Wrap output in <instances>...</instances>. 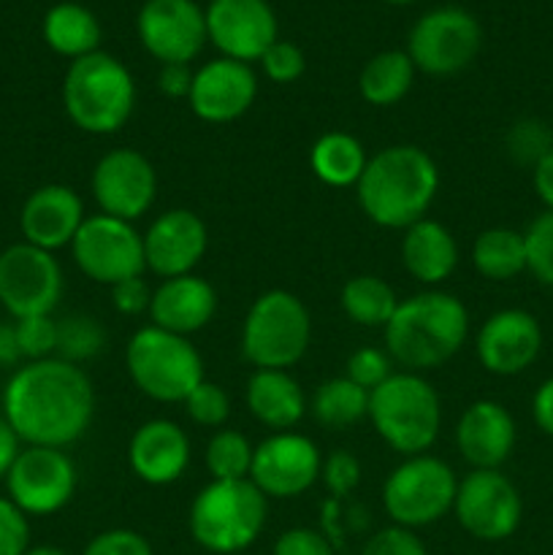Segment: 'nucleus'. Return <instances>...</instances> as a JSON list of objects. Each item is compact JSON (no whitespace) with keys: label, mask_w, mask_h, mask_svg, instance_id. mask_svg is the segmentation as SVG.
<instances>
[{"label":"nucleus","mask_w":553,"mask_h":555,"mask_svg":"<svg viewBox=\"0 0 553 555\" xmlns=\"http://www.w3.org/2000/svg\"><path fill=\"white\" fill-rule=\"evenodd\" d=\"M204 14L206 36L220 57L258 63L280 38V22L269 0H211Z\"/></svg>","instance_id":"obj_18"},{"label":"nucleus","mask_w":553,"mask_h":555,"mask_svg":"<svg viewBox=\"0 0 553 555\" xmlns=\"http://www.w3.org/2000/svg\"><path fill=\"white\" fill-rule=\"evenodd\" d=\"M312 318L291 291H266L242 323V352L255 369H291L307 356Z\"/></svg>","instance_id":"obj_8"},{"label":"nucleus","mask_w":553,"mask_h":555,"mask_svg":"<svg viewBox=\"0 0 553 555\" xmlns=\"http://www.w3.org/2000/svg\"><path fill=\"white\" fill-rule=\"evenodd\" d=\"M85 201L68 184H43L25 198L20 211L22 242L47 253L70 247L85 222Z\"/></svg>","instance_id":"obj_22"},{"label":"nucleus","mask_w":553,"mask_h":555,"mask_svg":"<svg viewBox=\"0 0 553 555\" xmlns=\"http://www.w3.org/2000/svg\"><path fill=\"white\" fill-rule=\"evenodd\" d=\"M271 555H334V547L320 531L301 526V529H287L285 534H280Z\"/></svg>","instance_id":"obj_46"},{"label":"nucleus","mask_w":553,"mask_h":555,"mask_svg":"<svg viewBox=\"0 0 553 555\" xmlns=\"http://www.w3.org/2000/svg\"><path fill=\"white\" fill-rule=\"evenodd\" d=\"M401 263L421 285H442L459 266V244L442 222L423 217L401 236Z\"/></svg>","instance_id":"obj_27"},{"label":"nucleus","mask_w":553,"mask_h":555,"mask_svg":"<svg viewBox=\"0 0 553 555\" xmlns=\"http://www.w3.org/2000/svg\"><path fill=\"white\" fill-rule=\"evenodd\" d=\"M0 412L22 444L65 450L79 442L95 415V390L81 366L60 358L14 369L0 396Z\"/></svg>","instance_id":"obj_1"},{"label":"nucleus","mask_w":553,"mask_h":555,"mask_svg":"<svg viewBox=\"0 0 553 555\" xmlns=\"http://www.w3.org/2000/svg\"><path fill=\"white\" fill-rule=\"evenodd\" d=\"M258 63L263 68L266 79H271L274 85H291V81L301 79L304 70H307V57H304L301 49L291 41H282V38H276L266 49Z\"/></svg>","instance_id":"obj_40"},{"label":"nucleus","mask_w":553,"mask_h":555,"mask_svg":"<svg viewBox=\"0 0 553 555\" xmlns=\"http://www.w3.org/2000/svg\"><path fill=\"white\" fill-rule=\"evenodd\" d=\"M480 47V22L461 5H439L412 25L404 52L421 74L455 76L475 63Z\"/></svg>","instance_id":"obj_10"},{"label":"nucleus","mask_w":553,"mask_h":555,"mask_svg":"<svg viewBox=\"0 0 553 555\" xmlns=\"http://www.w3.org/2000/svg\"><path fill=\"white\" fill-rule=\"evenodd\" d=\"M369 421L388 448L423 455L442 428V401L434 385L415 372H394L369 393Z\"/></svg>","instance_id":"obj_5"},{"label":"nucleus","mask_w":553,"mask_h":555,"mask_svg":"<svg viewBox=\"0 0 553 555\" xmlns=\"http://www.w3.org/2000/svg\"><path fill=\"white\" fill-rule=\"evenodd\" d=\"M217 312V291L211 282H206L198 274L173 276L163 280L152 291L150 318L152 325L171 334L190 336L198 334L201 328L211 323Z\"/></svg>","instance_id":"obj_25"},{"label":"nucleus","mask_w":553,"mask_h":555,"mask_svg":"<svg viewBox=\"0 0 553 555\" xmlns=\"http://www.w3.org/2000/svg\"><path fill=\"white\" fill-rule=\"evenodd\" d=\"M247 410L271 431H291L307 415V396L285 369H255L244 388Z\"/></svg>","instance_id":"obj_26"},{"label":"nucleus","mask_w":553,"mask_h":555,"mask_svg":"<svg viewBox=\"0 0 553 555\" xmlns=\"http://www.w3.org/2000/svg\"><path fill=\"white\" fill-rule=\"evenodd\" d=\"M439 190V168L426 150L394 144L369 157L356 184L363 215L380 228L407 231L432 209Z\"/></svg>","instance_id":"obj_2"},{"label":"nucleus","mask_w":553,"mask_h":555,"mask_svg":"<svg viewBox=\"0 0 553 555\" xmlns=\"http://www.w3.org/2000/svg\"><path fill=\"white\" fill-rule=\"evenodd\" d=\"M366 163V146L345 130L323 133L309 150V168L329 188H356Z\"/></svg>","instance_id":"obj_29"},{"label":"nucleus","mask_w":553,"mask_h":555,"mask_svg":"<svg viewBox=\"0 0 553 555\" xmlns=\"http://www.w3.org/2000/svg\"><path fill=\"white\" fill-rule=\"evenodd\" d=\"M63 106L70 122L85 133H117L136 108L133 74L101 49L74 60L63 79Z\"/></svg>","instance_id":"obj_4"},{"label":"nucleus","mask_w":553,"mask_h":555,"mask_svg":"<svg viewBox=\"0 0 553 555\" xmlns=\"http://www.w3.org/2000/svg\"><path fill=\"white\" fill-rule=\"evenodd\" d=\"M515 442V417L499 401H475L455 423V448L472 469H499L513 455Z\"/></svg>","instance_id":"obj_23"},{"label":"nucleus","mask_w":553,"mask_h":555,"mask_svg":"<svg viewBox=\"0 0 553 555\" xmlns=\"http://www.w3.org/2000/svg\"><path fill=\"white\" fill-rule=\"evenodd\" d=\"M390 363L394 361H390L388 352L377 350V347H361V350L352 352L350 361H347L345 377H350L352 383L361 385L363 390H369V393H372L377 385H383L385 379L394 374Z\"/></svg>","instance_id":"obj_41"},{"label":"nucleus","mask_w":553,"mask_h":555,"mask_svg":"<svg viewBox=\"0 0 553 555\" xmlns=\"http://www.w3.org/2000/svg\"><path fill=\"white\" fill-rule=\"evenodd\" d=\"M255 98H258V76L253 65L217 57L193 70L188 101L195 117L204 122H233L253 108Z\"/></svg>","instance_id":"obj_19"},{"label":"nucleus","mask_w":553,"mask_h":555,"mask_svg":"<svg viewBox=\"0 0 553 555\" xmlns=\"http://www.w3.org/2000/svg\"><path fill=\"white\" fill-rule=\"evenodd\" d=\"M320 477L334 496H350L361 482V461L350 450H334L329 459H323Z\"/></svg>","instance_id":"obj_43"},{"label":"nucleus","mask_w":553,"mask_h":555,"mask_svg":"<svg viewBox=\"0 0 553 555\" xmlns=\"http://www.w3.org/2000/svg\"><path fill=\"white\" fill-rule=\"evenodd\" d=\"M531 184H535L537 198L545 204L548 211H553V150L531 168Z\"/></svg>","instance_id":"obj_51"},{"label":"nucleus","mask_w":553,"mask_h":555,"mask_svg":"<svg viewBox=\"0 0 553 555\" xmlns=\"http://www.w3.org/2000/svg\"><path fill=\"white\" fill-rule=\"evenodd\" d=\"M27 551L30 518L9 496H0V555H25Z\"/></svg>","instance_id":"obj_42"},{"label":"nucleus","mask_w":553,"mask_h":555,"mask_svg":"<svg viewBox=\"0 0 553 555\" xmlns=\"http://www.w3.org/2000/svg\"><path fill=\"white\" fill-rule=\"evenodd\" d=\"M25 555H70V553L60 551V547H54V545H38V547H30Z\"/></svg>","instance_id":"obj_53"},{"label":"nucleus","mask_w":553,"mask_h":555,"mask_svg":"<svg viewBox=\"0 0 553 555\" xmlns=\"http://www.w3.org/2000/svg\"><path fill=\"white\" fill-rule=\"evenodd\" d=\"M531 417L545 437H553V377H548L537 388L535 399H531Z\"/></svg>","instance_id":"obj_49"},{"label":"nucleus","mask_w":553,"mask_h":555,"mask_svg":"<svg viewBox=\"0 0 553 555\" xmlns=\"http://www.w3.org/2000/svg\"><path fill=\"white\" fill-rule=\"evenodd\" d=\"M20 453H22V439L16 437L11 423L5 421L3 412H0V480H5V475H9V469L14 466L16 455Z\"/></svg>","instance_id":"obj_50"},{"label":"nucleus","mask_w":553,"mask_h":555,"mask_svg":"<svg viewBox=\"0 0 553 555\" xmlns=\"http://www.w3.org/2000/svg\"><path fill=\"white\" fill-rule=\"evenodd\" d=\"M144 238L146 269L160 280L193 274L209 247L206 222L190 209H168L150 222Z\"/></svg>","instance_id":"obj_21"},{"label":"nucleus","mask_w":553,"mask_h":555,"mask_svg":"<svg viewBox=\"0 0 553 555\" xmlns=\"http://www.w3.org/2000/svg\"><path fill=\"white\" fill-rule=\"evenodd\" d=\"M309 412L325 428H347L369 415V390L350 377H331L314 390Z\"/></svg>","instance_id":"obj_33"},{"label":"nucleus","mask_w":553,"mask_h":555,"mask_svg":"<svg viewBox=\"0 0 553 555\" xmlns=\"http://www.w3.org/2000/svg\"><path fill=\"white\" fill-rule=\"evenodd\" d=\"M507 150L518 163H529L531 168L553 150V133L540 119H520L510 128Z\"/></svg>","instance_id":"obj_39"},{"label":"nucleus","mask_w":553,"mask_h":555,"mask_svg":"<svg viewBox=\"0 0 553 555\" xmlns=\"http://www.w3.org/2000/svg\"><path fill=\"white\" fill-rule=\"evenodd\" d=\"M190 85H193V70L190 65H160V74H157V90L166 98H188Z\"/></svg>","instance_id":"obj_48"},{"label":"nucleus","mask_w":553,"mask_h":555,"mask_svg":"<svg viewBox=\"0 0 553 555\" xmlns=\"http://www.w3.org/2000/svg\"><path fill=\"white\" fill-rule=\"evenodd\" d=\"M112 301L119 314H125V318H136V314L150 312L152 291L144 282V276H133V280H125L112 287Z\"/></svg>","instance_id":"obj_47"},{"label":"nucleus","mask_w":553,"mask_h":555,"mask_svg":"<svg viewBox=\"0 0 553 555\" xmlns=\"http://www.w3.org/2000/svg\"><path fill=\"white\" fill-rule=\"evenodd\" d=\"M342 312L363 328H385L394 318L399 298L394 287L374 274H358L345 282L339 293Z\"/></svg>","instance_id":"obj_32"},{"label":"nucleus","mask_w":553,"mask_h":555,"mask_svg":"<svg viewBox=\"0 0 553 555\" xmlns=\"http://www.w3.org/2000/svg\"><path fill=\"white\" fill-rule=\"evenodd\" d=\"M470 336V312L453 293L426 291L399 301L385 325V350L407 372H432L461 352Z\"/></svg>","instance_id":"obj_3"},{"label":"nucleus","mask_w":553,"mask_h":555,"mask_svg":"<svg viewBox=\"0 0 553 555\" xmlns=\"http://www.w3.org/2000/svg\"><path fill=\"white\" fill-rule=\"evenodd\" d=\"M453 515L461 529L480 542H504L518 531L524 499L499 469H472L455 488Z\"/></svg>","instance_id":"obj_12"},{"label":"nucleus","mask_w":553,"mask_h":555,"mask_svg":"<svg viewBox=\"0 0 553 555\" xmlns=\"http://www.w3.org/2000/svg\"><path fill=\"white\" fill-rule=\"evenodd\" d=\"M475 350L480 366L497 377L524 374L540 358V320L526 309H499L477 331Z\"/></svg>","instance_id":"obj_20"},{"label":"nucleus","mask_w":553,"mask_h":555,"mask_svg":"<svg viewBox=\"0 0 553 555\" xmlns=\"http://www.w3.org/2000/svg\"><path fill=\"white\" fill-rule=\"evenodd\" d=\"M22 361L20 345H16V331L14 325L0 323V369L16 366Z\"/></svg>","instance_id":"obj_52"},{"label":"nucleus","mask_w":553,"mask_h":555,"mask_svg":"<svg viewBox=\"0 0 553 555\" xmlns=\"http://www.w3.org/2000/svg\"><path fill=\"white\" fill-rule=\"evenodd\" d=\"M128 464L146 486H171L190 466V437L171 421H146L133 431Z\"/></svg>","instance_id":"obj_24"},{"label":"nucleus","mask_w":553,"mask_h":555,"mask_svg":"<svg viewBox=\"0 0 553 555\" xmlns=\"http://www.w3.org/2000/svg\"><path fill=\"white\" fill-rule=\"evenodd\" d=\"M415 81V65L404 49H385L377 52L358 76V92L369 106H394L407 92L412 90Z\"/></svg>","instance_id":"obj_30"},{"label":"nucleus","mask_w":553,"mask_h":555,"mask_svg":"<svg viewBox=\"0 0 553 555\" xmlns=\"http://www.w3.org/2000/svg\"><path fill=\"white\" fill-rule=\"evenodd\" d=\"M139 41L160 65H190L206 47V14L195 0H146L136 16Z\"/></svg>","instance_id":"obj_15"},{"label":"nucleus","mask_w":553,"mask_h":555,"mask_svg":"<svg viewBox=\"0 0 553 555\" xmlns=\"http://www.w3.org/2000/svg\"><path fill=\"white\" fill-rule=\"evenodd\" d=\"M269 499L249 480H211L188 513L190 537L215 555L242 553L260 537Z\"/></svg>","instance_id":"obj_6"},{"label":"nucleus","mask_w":553,"mask_h":555,"mask_svg":"<svg viewBox=\"0 0 553 555\" xmlns=\"http://www.w3.org/2000/svg\"><path fill=\"white\" fill-rule=\"evenodd\" d=\"M361 555H428V547L412 529L388 526L363 545Z\"/></svg>","instance_id":"obj_45"},{"label":"nucleus","mask_w":553,"mask_h":555,"mask_svg":"<svg viewBox=\"0 0 553 555\" xmlns=\"http://www.w3.org/2000/svg\"><path fill=\"white\" fill-rule=\"evenodd\" d=\"M70 255L76 269L98 285L114 287L133 276H144L146 271L141 233L133 222L108 215L85 217L70 242Z\"/></svg>","instance_id":"obj_11"},{"label":"nucleus","mask_w":553,"mask_h":555,"mask_svg":"<svg viewBox=\"0 0 553 555\" xmlns=\"http://www.w3.org/2000/svg\"><path fill=\"white\" fill-rule=\"evenodd\" d=\"M76 486V464L65 450L57 448L27 444L5 475V493L27 518H47L68 507Z\"/></svg>","instance_id":"obj_14"},{"label":"nucleus","mask_w":553,"mask_h":555,"mask_svg":"<svg viewBox=\"0 0 553 555\" xmlns=\"http://www.w3.org/2000/svg\"><path fill=\"white\" fill-rule=\"evenodd\" d=\"M14 331L22 361L54 358V350H57V320H54L52 314H36V318L14 320Z\"/></svg>","instance_id":"obj_37"},{"label":"nucleus","mask_w":553,"mask_h":555,"mask_svg":"<svg viewBox=\"0 0 553 555\" xmlns=\"http://www.w3.org/2000/svg\"><path fill=\"white\" fill-rule=\"evenodd\" d=\"M106 347V331L90 314H68L57 320V350L54 358L81 366Z\"/></svg>","instance_id":"obj_35"},{"label":"nucleus","mask_w":553,"mask_h":555,"mask_svg":"<svg viewBox=\"0 0 553 555\" xmlns=\"http://www.w3.org/2000/svg\"><path fill=\"white\" fill-rule=\"evenodd\" d=\"M455 472L437 455H410L388 475L383 486V507L394 526L423 529L453 513Z\"/></svg>","instance_id":"obj_9"},{"label":"nucleus","mask_w":553,"mask_h":555,"mask_svg":"<svg viewBox=\"0 0 553 555\" xmlns=\"http://www.w3.org/2000/svg\"><path fill=\"white\" fill-rule=\"evenodd\" d=\"M318 444L296 431H276L255 448L249 482L266 499H296L320 480Z\"/></svg>","instance_id":"obj_17"},{"label":"nucleus","mask_w":553,"mask_h":555,"mask_svg":"<svg viewBox=\"0 0 553 555\" xmlns=\"http://www.w3.org/2000/svg\"><path fill=\"white\" fill-rule=\"evenodd\" d=\"M383 3H390V5H410V3H417V0H383Z\"/></svg>","instance_id":"obj_54"},{"label":"nucleus","mask_w":553,"mask_h":555,"mask_svg":"<svg viewBox=\"0 0 553 555\" xmlns=\"http://www.w3.org/2000/svg\"><path fill=\"white\" fill-rule=\"evenodd\" d=\"M90 188L101 215L133 222L155 204L157 173L146 155L130 146H119L95 163Z\"/></svg>","instance_id":"obj_16"},{"label":"nucleus","mask_w":553,"mask_h":555,"mask_svg":"<svg viewBox=\"0 0 553 555\" xmlns=\"http://www.w3.org/2000/svg\"><path fill=\"white\" fill-rule=\"evenodd\" d=\"M182 404L190 421L204 428H220L228 421V415H231V399H228L226 388L209 383V379H204Z\"/></svg>","instance_id":"obj_38"},{"label":"nucleus","mask_w":553,"mask_h":555,"mask_svg":"<svg viewBox=\"0 0 553 555\" xmlns=\"http://www.w3.org/2000/svg\"><path fill=\"white\" fill-rule=\"evenodd\" d=\"M526 271L540 285L553 287V211H542L524 231Z\"/></svg>","instance_id":"obj_36"},{"label":"nucleus","mask_w":553,"mask_h":555,"mask_svg":"<svg viewBox=\"0 0 553 555\" xmlns=\"http://www.w3.org/2000/svg\"><path fill=\"white\" fill-rule=\"evenodd\" d=\"M63 296V269L54 253L27 242L0 253V307L14 320L52 314Z\"/></svg>","instance_id":"obj_13"},{"label":"nucleus","mask_w":553,"mask_h":555,"mask_svg":"<svg viewBox=\"0 0 553 555\" xmlns=\"http://www.w3.org/2000/svg\"><path fill=\"white\" fill-rule=\"evenodd\" d=\"M41 36L54 54L68 57L74 63V60L87 57V54L101 49L103 30L98 16L87 5L63 0L43 14Z\"/></svg>","instance_id":"obj_28"},{"label":"nucleus","mask_w":553,"mask_h":555,"mask_svg":"<svg viewBox=\"0 0 553 555\" xmlns=\"http://www.w3.org/2000/svg\"><path fill=\"white\" fill-rule=\"evenodd\" d=\"M125 366L136 388L160 404H182L204 383V361L188 336L144 325L125 347Z\"/></svg>","instance_id":"obj_7"},{"label":"nucleus","mask_w":553,"mask_h":555,"mask_svg":"<svg viewBox=\"0 0 553 555\" xmlns=\"http://www.w3.org/2000/svg\"><path fill=\"white\" fill-rule=\"evenodd\" d=\"M253 455L255 448L242 431L220 428L206 444L204 464L209 469L211 480H249Z\"/></svg>","instance_id":"obj_34"},{"label":"nucleus","mask_w":553,"mask_h":555,"mask_svg":"<svg viewBox=\"0 0 553 555\" xmlns=\"http://www.w3.org/2000/svg\"><path fill=\"white\" fill-rule=\"evenodd\" d=\"M472 263L491 282H510L526 271L524 233L513 228H488L475 238Z\"/></svg>","instance_id":"obj_31"},{"label":"nucleus","mask_w":553,"mask_h":555,"mask_svg":"<svg viewBox=\"0 0 553 555\" xmlns=\"http://www.w3.org/2000/svg\"><path fill=\"white\" fill-rule=\"evenodd\" d=\"M81 555H155L150 540L133 529H108L92 537Z\"/></svg>","instance_id":"obj_44"}]
</instances>
